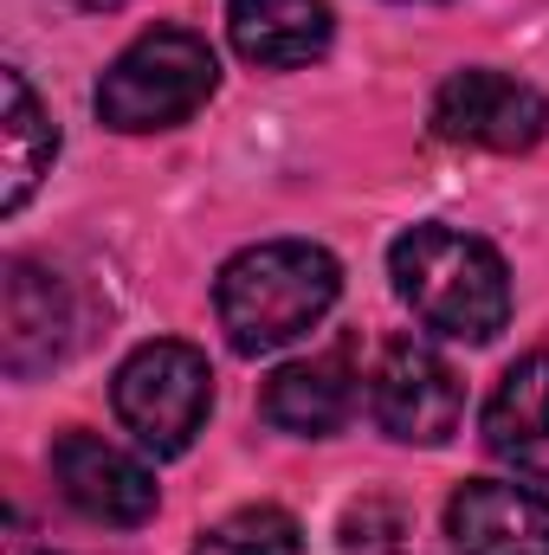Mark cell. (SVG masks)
<instances>
[{
  "label": "cell",
  "instance_id": "7c38bea8",
  "mask_svg": "<svg viewBox=\"0 0 549 555\" xmlns=\"http://www.w3.org/2000/svg\"><path fill=\"white\" fill-rule=\"evenodd\" d=\"M266 426L291 439H330L343 433V420L356 414V382H349V356H310V362H284L266 395H259Z\"/></svg>",
  "mask_w": 549,
  "mask_h": 555
},
{
  "label": "cell",
  "instance_id": "3957f363",
  "mask_svg": "<svg viewBox=\"0 0 549 555\" xmlns=\"http://www.w3.org/2000/svg\"><path fill=\"white\" fill-rule=\"evenodd\" d=\"M220 85V59L201 33L188 26H149L137 33L111 72L98 78V117L124 137H149V130H175L188 124Z\"/></svg>",
  "mask_w": 549,
  "mask_h": 555
},
{
  "label": "cell",
  "instance_id": "30bf717a",
  "mask_svg": "<svg viewBox=\"0 0 549 555\" xmlns=\"http://www.w3.org/2000/svg\"><path fill=\"white\" fill-rule=\"evenodd\" d=\"M485 446L518 478H544L549 485V349L524 356L518 369H505V382L491 388V401H485Z\"/></svg>",
  "mask_w": 549,
  "mask_h": 555
},
{
  "label": "cell",
  "instance_id": "9c48e42d",
  "mask_svg": "<svg viewBox=\"0 0 549 555\" xmlns=\"http://www.w3.org/2000/svg\"><path fill=\"white\" fill-rule=\"evenodd\" d=\"M446 537L459 555H549V498L531 485L472 478L446 504Z\"/></svg>",
  "mask_w": 549,
  "mask_h": 555
},
{
  "label": "cell",
  "instance_id": "7a4b0ae2",
  "mask_svg": "<svg viewBox=\"0 0 549 555\" xmlns=\"http://www.w3.org/2000/svg\"><path fill=\"white\" fill-rule=\"evenodd\" d=\"M388 278L413 317L452 343H491L511 323V272L498 246L459 227H408L388 246Z\"/></svg>",
  "mask_w": 549,
  "mask_h": 555
},
{
  "label": "cell",
  "instance_id": "2e32d148",
  "mask_svg": "<svg viewBox=\"0 0 549 555\" xmlns=\"http://www.w3.org/2000/svg\"><path fill=\"white\" fill-rule=\"evenodd\" d=\"M7 555H39V543H33V524L7 504Z\"/></svg>",
  "mask_w": 549,
  "mask_h": 555
},
{
  "label": "cell",
  "instance_id": "4fadbf2b",
  "mask_svg": "<svg viewBox=\"0 0 549 555\" xmlns=\"http://www.w3.org/2000/svg\"><path fill=\"white\" fill-rule=\"evenodd\" d=\"M0 98H7V117H0V214H20L33 201V188L52 175V155H59V124L46 117V104L33 98L26 72H0Z\"/></svg>",
  "mask_w": 549,
  "mask_h": 555
},
{
  "label": "cell",
  "instance_id": "277c9868",
  "mask_svg": "<svg viewBox=\"0 0 549 555\" xmlns=\"http://www.w3.org/2000/svg\"><path fill=\"white\" fill-rule=\"evenodd\" d=\"M111 408L142 452L181 459L214 414V369L194 343H168V336L142 343L124 356V369L111 382Z\"/></svg>",
  "mask_w": 549,
  "mask_h": 555
},
{
  "label": "cell",
  "instance_id": "8fae6325",
  "mask_svg": "<svg viewBox=\"0 0 549 555\" xmlns=\"http://www.w3.org/2000/svg\"><path fill=\"white\" fill-rule=\"evenodd\" d=\"M227 39L259 72H297L330 52L323 0H227Z\"/></svg>",
  "mask_w": 549,
  "mask_h": 555
},
{
  "label": "cell",
  "instance_id": "9a60e30c",
  "mask_svg": "<svg viewBox=\"0 0 549 555\" xmlns=\"http://www.w3.org/2000/svg\"><path fill=\"white\" fill-rule=\"evenodd\" d=\"M408 543V511L395 498H356L343 511V555H395Z\"/></svg>",
  "mask_w": 549,
  "mask_h": 555
},
{
  "label": "cell",
  "instance_id": "8992f818",
  "mask_svg": "<svg viewBox=\"0 0 549 555\" xmlns=\"http://www.w3.org/2000/svg\"><path fill=\"white\" fill-rule=\"evenodd\" d=\"M369 414L401 446H439L459 426V414H465L459 369L433 343H420V336L382 343V356L369 369Z\"/></svg>",
  "mask_w": 549,
  "mask_h": 555
},
{
  "label": "cell",
  "instance_id": "5b68a950",
  "mask_svg": "<svg viewBox=\"0 0 549 555\" xmlns=\"http://www.w3.org/2000/svg\"><path fill=\"white\" fill-rule=\"evenodd\" d=\"M426 130L439 142H459V149H491V155H524L537 149L549 130V104L537 85L511 78V72H491V65H472V72H452L433 104H426Z\"/></svg>",
  "mask_w": 549,
  "mask_h": 555
},
{
  "label": "cell",
  "instance_id": "52a82bcc",
  "mask_svg": "<svg viewBox=\"0 0 549 555\" xmlns=\"http://www.w3.org/2000/svg\"><path fill=\"white\" fill-rule=\"evenodd\" d=\"M78 343V304L72 284L33 259H13L0 284V369L13 382H33L46 369H59Z\"/></svg>",
  "mask_w": 549,
  "mask_h": 555
},
{
  "label": "cell",
  "instance_id": "e0dca14e",
  "mask_svg": "<svg viewBox=\"0 0 549 555\" xmlns=\"http://www.w3.org/2000/svg\"><path fill=\"white\" fill-rule=\"evenodd\" d=\"M72 7H85V13H111V7H124V0H72Z\"/></svg>",
  "mask_w": 549,
  "mask_h": 555
},
{
  "label": "cell",
  "instance_id": "5bb4252c",
  "mask_svg": "<svg viewBox=\"0 0 549 555\" xmlns=\"http://www.w3.org/2000/svg\"><path fill=\"white\" fill-rule=\"evenodd\" d=\"M194 555H304V530L278 504H246V511L220 517L214 530H201Z\"/></svg>",
  "mask_w": 549,
  "mask_h": 555
},
{
  "label": "cell",
  "instance_id": "6da1fadb",
  "mask_svg": "<svg viewBox=\"0 0 549 555\" xmlns=\"http://www.w3.org/2000/svg\"><path fill=\"white\" fill-rule=\"evenodd\" d=\"M343 291V266L310 240H266L233 253L214 278L220 330L240 356H278L310 336Z\"/></svg>",
  "mask_w": 549,
  "mask_h": 555
},
{
  "label": "cell",
  "instance_id": "ba28073f",
  "mask_svg": "<svg viewBox=\"0 0 549 555\" xmlns=\"http://www.w3.org/2000/svg\"><path fill=\"white\" fill-rule=\"evenodd\" d=\"M52 478H59V498L78 517H91V524L137 530V524L155 517V478H149V465L130 459L124 446L98 439V433H59Z\"/></svg>",
  "mask_w": 549,
  "mask_h": 555
}]
</instances>
